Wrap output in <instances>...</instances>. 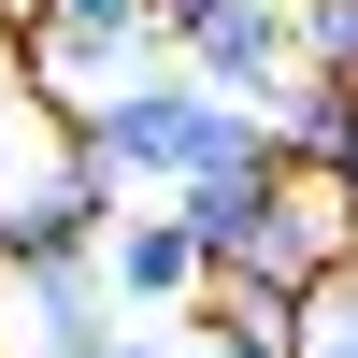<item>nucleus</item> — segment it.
Wrapping results in <instances>:
<instances>
[{
	"mask_svg": "<svg viewBox=\"0 0 358 358\" xmlns=\"http://www.w3.org/2000/svg\"><path fill=\"white\" fill-rule=\"evenodd\" d=\"M172 15H187V0H158V29H172Z\"/></svg>",
	"mask_w": 358,
	"mask_h": 358,
	"instance_id": "ddd939ff",
	"label": "nucleus"
},
{
	"mask_svg": "<svg viewBox=\"0 0 358 358\" xmlns=\"http://www.w3.org/2000/svg\"><path fill=\"white\" fill-rule=\"evenodd\" d=\"M101 287L129 315H201V287H215V258L187 244V215H172V201H129V215L101 229Z\"/></svg>",
	"mask_w": 358,
	"mask_h": 358,
	"instance_id": "423d86ee",
	"label": "nucleus"
},
{
	"mask_svg": "<svg viewBox=\"0 0 358 358\" xmlns=\"http://www.w3.org/2000/svg\"><path fill=\"white\" fill-rule=\"evenodd\" d=\"M129 301L101 287V258H57V273H0V358H115Z\"/></svg>",
	"mask_w": 358,
	"mask_h": 358,
	"instance_id": "20e7f679",
	"label": "nucleus"
},
{
	"mask_svg": "<svg viewBox=\"0 0 358 358\" xmlns=\"http://www.w3.org/2000/svg\"><path fill=\"white\" fill-rule=\"evenodd\" d=\"M115 358H187V315H129V330H115Z\"/></svg>",
	"mask_w": 358,
	"mask_h": 358,
	"instance_id": "f8f14e48",
	"label": "nucleus"
},
{
	"mask_svg": "<svg viewBox=\"0 0 358 358\" xmlns=\"http://www.w3.org/2000/svg\"><path fill=\"white\" fill-rule=\"evenodd\" d=\"M72 143H86L129 201H172V187H201V172L273 158V115L229 101V86H201V72H143V86H115V101H86Z\"/></svg>",
	"mask_w": 358,
	"mask_h": 358,
	"instance_id": "f257e3e1",
	"label": "nucleus"
},
{
	"mask_svg": "<svg viewBox=\"0 0 358 358\" xmlns=\"http://www.w3.org/2000/svg\"><path fill=\"white\" fill-rule=\"evenodd\" d=\"M344 258H358V187H344V172H273V201H258L244 258H229L215 287H273V301H315Z\"/></svg>",
	"mask_w": 358,
	"mask_h": 358,
	"instance_id": "f03ea898",
	"label": "nucleus"
},
{
	"mask_svg": "<svg viewBox=\"0 0 358 358\" xmlns=\"http://www.w3.org/2000/svg\"><path fill=\"white\" fill-rule=\"evenodd\" d=\"M187 358H287V330H244V315H187Z\"/></svg>",
	"mask_w": 358,
	"mask_h": 358,
	"instance_id": "9b49d317",
	"label": "nucleus"
},
{
	"mask_svg": "<svg viewBox=\"0 0 358 358\" xmlns=\"http://www.w3.org/2000/svg\"><path fill=\"white\" fill-rule=\"evenodd\" d=\"M273 172H287V158H244V172H201V187H172V215H187V244L215 258V273L244 258V229H258V201H273Z\"/></svg>",
	"mask_w": 358,
	"mask_h": 358,
	"instance_id": "6e6552de",
	"label": "nucleus"
},
{
	"mask_svg": "<svg viewBox=\"0 0 358 358\" xmlns=\"http://www.w3.org/2000/svg\"><path fill=\"white\" fill-rule=\"evenodd\" d=\"M172 72L229 86V101H273V86L301 72V43H287V0H187V15H172Z\"/></svg>",
	"mask_w": 358,
	"mask_h": 358,
	"instance_id": "39448f33",
	"label": "nucleus"
},
{
	"mask_svg": "<svg viewBox=\"0 0 358 358\" xmlns=\"http://www.w3.org/2000/svg\"><path fill=\"white\" fill-rule=\"evenodd\" d=\"M287 358H358V258H344V273H330V287L301 301V330H287Z\"/></svg>",
	"mask_w": 358,
	"mask_h": 358,
	"instance_id": "1a4fd4ad",
	"label": "nucleus"
},
{
	"mask_svg": "<svg viewBox=\"0 0 358 358\" xmlns=\"http://www.w3.org/2000/svg\"><path fill=\"white\" fill-rule=\"evenodd\" d=\"M344 187H358V158H344Z\"/></svg>",
	"mask_w": 358,
	"mask_h": 358,
	"instance_id": "4468645a",
	"label": "nucleus"
},
{
	"mask_svg": "<svg viewBox=\"0 0 358 358\" xmlns=\"http://www.w3.org/2000/svg\"><path fill=\"white\" fill-rule=\"evenodd\" d=\"M287 43L301 72H358V0H287Z\"/></svg>",
	"mask_w": 358,
	"mask_h": 358,
	"instance_id": "9d476101",
	"label": "nucleus"
},
{
	"mask_svg": "<svg viewBox=\"0 0 358 358\" xmlns=\"http://www.w3.org/2000/svg\"><path fill=\"white\" fill-rule=\"evenodd\" d=\"M143 72H172L158 0H57V15H43V43H29V86H43L57 115L115 101V86H143Z\"/></svg>",
	"mask_w": 358,
	"mask_h": 358,
	"instance_id": "7ed1b4c3",
	"label": "nucleus"
},
{
	"mask_svg": "<svg viewBox=\"0 0 358 358\" xmlns=\"http://www.w3.org/2000/svg\"><path fill=\"white\" fill-rule=\"evenodd\" d=\"M258 115H273V158L287 172H344L358 158V72H287Z\"/></svg>",
	"mask_w": 358,
	"mask_h": 358,
	"instance_id": "0eeeda50",
	"label": "nucleus"
}]
</instances>
